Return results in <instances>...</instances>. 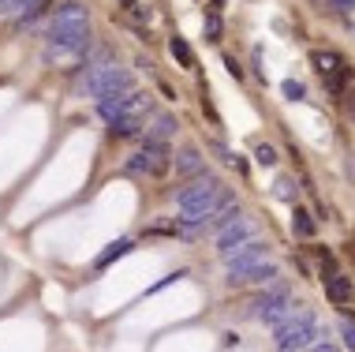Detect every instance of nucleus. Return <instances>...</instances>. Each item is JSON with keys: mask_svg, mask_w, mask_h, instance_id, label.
Wrapping results in <instances>:
<instances>
[{"mask_svg": "<svg viewBox=\"0 0 355 352\" xmlns=\"http://www.w3.org/2000/svg\"><path fill=\"white\" fill-rule=\"evenodd\" d=\"M168 165H172V154H168L165 142L142 139V150H139V154H131L123 169H128L131 176H165Z\"/></svg>", "mask_w": 355, "mask_h": 352, "instance_id": "nucleus-5", "label": "nucleus"}, {"mask_svg": "<svg viewBox=\"0 0 355 352\" xmlns=\"http://www.w3.org/2000/svg\"><path fill=\"white\" fill-rule=\"evenodd\" d=\"M49 12V0H0V19H15V26H31Z\"/></svg>", "mask_w": 355, "mask_h": 352, "instance_id": "nucleus-7", "label": "nucleus"}, {"mask_svg": "<svg viewBox=\"0 0 355 352\" xmlns=\"http://www.w3.org/2000/svg\"><path fill=\"white\" fill-rule=\"evenodd\" d=\"M277 199H284V203H292V199H295V184L288 176L277 180Z\"/></svg>", "mask_w": 355, "mask_h": 352, "instance_id": "nucleus-21", "label": "nucleus"}, {"mask_svg": "<svg viewBox=\"0 0 355 352\" xmlns=\"http://www.w3.org/2000/svg\"><path fill=\"white\" fill-rule=\"evenodd\" d=\"M131 19H135V23H150V19H153V8L150 4H142V0H139V4L135 8H131V12H128Z\"/></svg>", "mask_w": 355, "mask_h": 352, "instance_id": "nucleus-22", "label": "nucleus"}, {"mask_svg": "<svg viewBox=\"0 0 355 352\" xmlns=\"http://www.w3.org/2000/svg\"><path fill=\"white\" fill-rule=\"evenodd\" d=\"M120 4H123V8H128V12H131V8H135V4H139V0H120Z\"/></svg>", "mask_w": 355, "mask_h": 352, "instance_id": "nucleus-27", "label": "nucleus"}, {"mask_svg": "<svg viewBox=\"0 0 355 352\" xmlns=\"http://www.w3.org/2000/svg\"><path fill=\"white\" fill-rule=\"evenodd\" d=\"M281 90H284V98H292V101H300L303 94H306V90H303V83H295V79H288Z\"/></svg>", "mask_w": 355, "mask_h": 352, "instance_id": "nucleus-25", "label": "nucleus"}, {"mask_svg": "<svg viewBox=\"0 0 355 352\" xmlns=\"http://www.w3.org/2000/svg\"><path fill=\"white\" fill-rule=\"evenodd\" d=\"M273 281H277L273 262H251L239 266V270H228V285H273Z\"/></svg>", "mask_w": 355, "mask_h": 352, "instance_id": "nucleus-10", "label": "nucleus"}, {"mask_svg": "<svg viewBox=\"0 0 355 352\" xmlns=\"http://www.w3.org/2000/svg\"><path fill=\"white\" fill-rule=\"evenodd\" d=\"M79 90L90 94V98L98 101V98H109V94H128V90H135V79H131V72L116 68V64H98V68H90V72L83 75Z\"/></svg>", "mask_w": 355, "mask_h": 352, "instance_id": "nucleus-4", "label": "nucleus"}, {"mask_svg": "<svg viewBox=\"0 0 355 352\" xmlns=\"http://www.w3.org/2000/svg\"><path fill=\"white\" fill-rule=\"evenodd\" d=\"M273 337L281 345V352H306L322 334H318V322H314L311 311H292L288 319H281L273 326Z\"/></svg>", "mask_w": 355, "mask_h": 352, "instance_id": "nucleus-3", "label": "nucleus"}, {"mask_svg": "<svg viewBox=\"0 0 355 352\" xmlns=\"http://www.w3.org/2000/svg\"><path fill=\"white\" fill-rule=\"evenodd\" d=\"M176 117H168V112H157V117L150 120V128L142 131V139H150V142H168L172 135H176Z\"/></svg>", "mask_w": 355, "mask_h": 352, "instance_id": "nucleus-12", "label": "nucleus"}, {"mask_svg": "<svg viewBox=\"0 0 355 352\" xmlns=\"http://www.w3.org/2000/svg\"><path fill=\"white\" fill-rule=\"evenodd\" d=\"M325 296L337 303V308H344V303L352 300V278H344V274H329V278H325Z\"/></svg>", "mask_w": 355, "mask_h": 352, "instance_id": "nucleus-14", "label": "nucleus"}, {"mask_svg": "<svg viewBox=\"0 0 355 352\" xmlns=\"http://www.w3.org/2000/svg\"><path fill=\"white\" fill-rule=\"evenodd\" d=\"M90 45V15H86L83 4H60L53 15V26H49V49L45 56H79L86 53Z\"/></svg>", "mask_w": 355, "mask_h": 352, "instance_id": "nucleus-2", "label": "nucleus"}, {"mask_svg": "<svg viewBox=\"0 0 355 352\" xmlns=\"http://www.w3.org/2000/svg\"><path fill=\"white\" fill-rule=\"evenodd\" d=\"M168 53L172 56H176V60H180V68H195V53H191V45L184 42V37H172V42H168Z\"/></svg>", "mask_w": 355, "mask_h": 352, "instance_id": "nucleus-17", "label": "nucleus"}, {"mask_svg": "<svg viewBox=\"0 0 355 352\" xmlns=\"http://www.w3.org/2000/svg\"><path fill=\"white\" fill-rule=\"evenodd\" d=\"M225 199V187H220L217 176L209 173H198L184 192L176 195V206H180V229L184 233H195V229H206L209 214L220 206Z\"/></svg>", "mask_w": 355, "mask_h": 352, "instance_id": "nucleus-1", "label": "nucleus"}, {"mask_svg": "<svg viewBox=\"0 0 355 352\" xmlns=\"http://www.w3.org/2000/svg\"><path fill=\"white\" fill-rule=\"evenodd\" d=\"M176 173L180 176H198V173H202V154H198L195 146L180 150V154H176Z\"/></svg>", "mask_w": 355, "mask_h": 352, "instance_id": "nucleus-15", "label": "nucleus"}, {"mask_svg": "<svg viewBox=\"0 0 355 352\" xmlns=\"http://www.w3.org/2000/svg\"><path fill=\"white\" fill-rule=\"evenodd\" d=\"M131 247H135V244H131V240H116V244H109V247H105V251L98 255V266H109V262H116V259H123V255H128Z\"/></svg>", "mask_w": 355, "mask_h": 352, "instance_id": "nucleus-19", "label": "nucleus"}, {"mask_svg": "<svg viewBox=\"0 0 355 352\" xmlns=\"http://www.w3.org/2000/svg\"><path fill=\"white\" fill-rule=\"evenodd\" d=\"M292 229H295V236H314V217L306 214V210H295V217H292Z\"/></svg>", "mask_w": 355, "mask_h": 352, "instance_id": "nucleus-20", "label": "nucleus"}, {"mask_svg": "<svg viewBox=\"0 0 355 352\" xmlns=\"http://www.w3.org/2000/svg\"><path fill=\"white\" fill-rule=\"evenodd\" d=\"M236 217H239V203H236V199L225 192V199H220V206H217L214 214H209V221H206V225H209V229H217V233H220V229H228V225H232Z\"/></svg>", "mask_w": 355, "mask_h": 352, "instance_id": "nucleus-13", "label": "nucleus"}, {"mask_svg": "<svg viewBox=\"0 0 355 352\" xmlns=\"http://www.w3.org/2000/svg\"><path fill=\"white\" fill-rule=\"evenodd\" d=\"M254 158H258V165H277V150H273V146H266V142L254 150Z\"/></svg>", "mask_w": 355, "mask_h": 352, "instance_id": "nucleus-24", "label": "nucleus"}, {"mask_svg": "<svg viewBox=\"0 0 355 352\" xmlns=\"http://www.w3.org/2000/svg\"><path fill=\"white\" fill-rule=\"evenodd\" d=\"M340 334H344V345L355 352V319H340Z\"/></svg>", "mask_w": 355, "mask_h": 352, "instance_id": "nucleus-23", "label": "nucleus"}, {"mask_svg": "<svg viewBox=\"0 0 355 352\" xmlns=\"http://www.w3.org/2000/svg\"><path fill=\"white\" fill-rule=\"evenodd\" d=\"M262 255H266V244L258 240V236H251V240H243V244L228 247V251H220V259H225V266H228V270H239V266L262 262Z\"/></svg>", "mask_w": 355, "mask_h": 352, "instance_id": "nucleus-9", "label": "nucleus"}, {"mask_svg": "<svg viewBox=\"0 0 355 352\" xmlns=\"http://www.w3.org/2000/svg\"><path fill=\"white\" fill-rule=\"evenodd\" d=\"M251 315L270 322V326H277L281 319L292 315V300H288V285H273V289H266L262 296H258L251 303Z\"/></svg>", "mask_w": 355, "mask_h": 352, "instance_id": "nucleus-6", "label": "nucleus"}, {"mask_svg": "<svg viewBox=\"0 0 355 352\" xmlns=\"http://www.w3.org/2000/svg\"><path fill=\"white\" fill-rule=\"evenodd\" d=\"M202 31H206V42H220V34H225V23H220V12L217 8H209L206 12V19H202Z\"/></svg>", "mask_w": 355, "mask_h": 352, "instance_id": "nucleus-18", "label": "nucleus"}, {"mask_svg": "<svg viewBox=\"0 0 355 352\" xmlns=\"http://www.w3.org/2000/svg\"><path fill=\"white\" fill-rule=\"evenodd\" d=\"M225 68H228V75H232V79H243V68L236 64V56H225Z\"/></svg>", "mask_w": 355, "mask_h": 352, "instance_id": "nucleus-26", "label": "nucleus"}, {"mask_svg": "<svg viewBox=\"0 0 355 352\" xmlns=\"http://www.w3.org/2000/svg\"><path fill=\"white\" fill-rule=\"evenodd\" d=\"M109 135L112 139H139L142 135V120L139 117H120L109 124Z\"/></svg>", "mask_w": 355, "mask_h": 352, "instance_id": "nucleus-16", "label": "nucleus"}, {"mask_svg": "<svg viewBox=\"0 0 355 352\" xmlns=\"http://www.w3.org/2000/svg\"><path fill=\"white\" fill-rule=\"evenodd\" d=\"M311 60H314V68H318V75H322L325 90L340 94L344 90V60H340V53H314Z\"/></svg>", "mask_w": 355, "mask_h": 352, "instance_id": "nucleus-8", "label": "nucleus"}, {"mask_svg": "<svg viewBox=\"0 0 355 352\" xmlns=\"http://www.w3.org/2000/svg\"><path fill=\"white\" fill-rule=\"evenodd\" d=\"M254 236V221L251 217H243L239 214L228 229H220V236H217V251H228V247H236V244H243V240H251Z\"/></svg>", "mask_w": 355, "mask_h": 352, "instance_id": "nucleus-11", "label": "nucleus"}]
</instances>
